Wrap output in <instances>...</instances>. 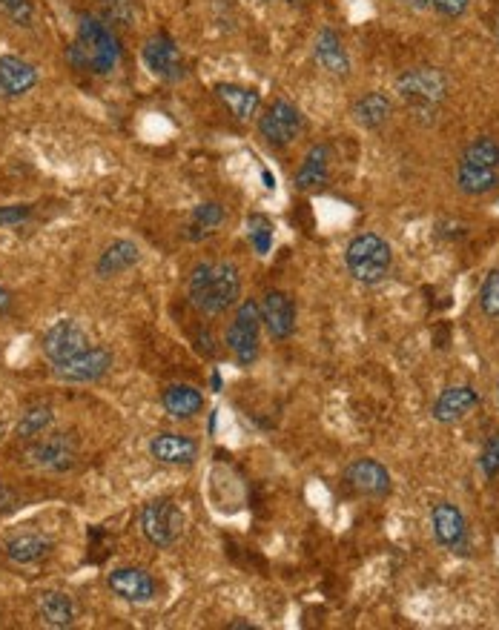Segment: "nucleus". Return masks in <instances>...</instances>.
Segmentation results:
<instances>
[{"instance_id":"obj_1","label":"nucleus","mask_w":499,"mask_h":630,"mask_svg":"<svg viewBox=\"0 0 499 630\" xmlns=\"http://www.w3.org/2000/svg\"><path fill=\"white\" fill-rule=\"evenodd\" d=\"M190 304L207 315H218L239 304L241 273L230 261H204L196 264L187 281Z\"/></svg>"},{"instance_id":"obj_2","label":"nucleus","mask_w":499,"mask_h":630,"mask_svg":"<svg viewBox=\"0 0 499 630\" xmlns=\"http://www.w3.org/2000/svg\"><path fill=\"white\" fill-rule=\"evenodd\" d=\"M118 55H121L118 41L107 26L92 15H81L78 38L66 49V61L84 72L109 75L118 66Z\"/></svg>"},{"instance_id":"obj_3","label":"nucleus","mask_w":499,"mask_h":630,"mask_svg":"<svg viewBox=\"0 0 499 630\" xmlns=\"http://www.w3.org/2000/svg\"><path fill=\"white\" fill-rule=\"evenodd\" d=\"M456 187L471 198L499 187V144L494 138H477L465 147L456 167Z\"/></svg>"},{"instance_id":"obj_4","label":"nucleus","mask_w":499,"mask_h":630,"mask_svg":"<svg viewBox=\"0 0 499 630\" xmlns=\"http://www.w3.org/2000/svg\"><path fill=\"white\" fill-rule=\"evenodd\" d=\"M345 267L359 284H368V287L382 284L393 267L391 244L376 232H362L345 250Z\"/></svg>"},{"instance_id":"obj_5","label":"nucleus","mask_w":499,"mask_h":630,"mask_svg":"<svg viewBox=\"0 0 499 630\" xmlns=\"http://www.w3.org/2000/svg\"><path fill=\"white\" fill-rule=\"evenodd\" d=\"M227 347H230L233 358L239 361V367H250L259 358L261 310L253 298L241 301L239 310L233 315V321L227 327Z\"/></svg>"},{"instance_id":"obj_6","label":"nucleus","mask_w":499,"mask_h":630,"mask_svg":"<svg viewBox=\"0 0 499 630\" xmlns=\"http://www.w3.org/2000/svg\"><path fill=\"white\" fill-rule=\"evenodd\" d=\"M141 533L150 545L167 550L184 533V513L173 499H152L141 510Z\"/></svg>"},{"instance_id":"obj_7","label":"nucleus","mask_w":499,"mask_h":630,"mask_svg":"<svg viewBox=\"0 0 499 630\" xmlns=\"http://www.w3.org/2000/svg\"><path fill=\"white\" fill-rule=\"evenodd\" d=\"M396 92L408 104L431 109V106L445 101V95H448V78L439 69L416 66V69H408V72H402L396 78Z\"/></svg>"},{"instance_id":"obj_8","label":"nucleus","mask_w":499,"mask_h":630,"mask_svg":"<svg viewBox=\"0 0 499 630\" xmlns=\"http://www.w3.org/2000/svg\"><path fill=\"white\" fill-rule=\"evenodd\" d=\"M302 129V112H299V106L290 104V101H273L259 118L261 138L270 147H287V144H293L302 135Z\"/></svg>"},{"instance_id":"obj_9","label":"nucleus","mask_w":499,"mask_h":630,"mask_svg":"<svg viewBox=\"0 0 499 630\" xmlns=\"http://www.w3.org/2000/svg\"><path fill=\"white\" fill-rule=\"evenodd\" d=\"M78 459V441L72 433H49L44 439H35V444L26 450V462L38 470L49 473H64Z\"/></svg>"},{"instance_id":"obj_10","label":"nucleus","mask_w":499,"mask_h":630,"mask_svg":"<svg viewBox=\"0 0 499 630\" xmlns=\"http://www.w3.org/2000/svg\"><path fill=\"white\" fill-rule=\"evenodd\" d=\"M144 63L155 78L167 81V84H178L187 75V63L181 58L178 43L167 35V32H155L144 43Z\"/></svg>"},{"instance_id":"obj_11","label":"nucleus","mask_w":499,"mask_h":630,"mask_svg":"<svg viewBox=\"0 0 499 630\" xmlns=\"http://www.w3.org/2000/svg\"><path fill=\"white\" fill-rule=\"evenodd\" d=\"M41 347H44V356L52 364H61L66 358L84 353L89 347V336L78 321L64 318V321H58L46 330L44 338H41Z\"/></svg>"},{"instance_id":"obj_12","label":"nucleus","mask_w":499,"mask_h":630,"mask_svg":"<svg viewBox=\"0 0 499 630\" xmlns=\"http://www.w3.org/2000/svg\"><path fill=\"white\" fill-rule=\"evenodd\" d=\"M112 370V353L107 347H87L84 353L66 358L61 364H55V376L69 384H89L98 381Z\"/></svg>"},{"instance_id":"obj_13","label":"nucleus","mask_w":499,"mask_h":630,"mask_svg":"<svg viewBox=\"0 0 499 630\" xmlns=\"http://www.w3.org/2000/svg\"><path fill=\"white\" fill-rule=\"evenodd\" d=\"M107 585L118 599H124L130 605H147L158 593L155 579L144 567H118L107 576Z\"/></svg>"},{"instance_id":"obj_14","label":"nucleus","mask_w":499,"mask_h":630,"mask_svg":"<svg viewBox=\"0 0 499 630\" xmlns=\"http://www.w3.org/2000/svg\"><path fill=\"white\" fill-rule=\"evenodd\" d=\"M345 479H348V484L356 493L370 496V499H382V496L391 493V473H388L385 464L376 462V459L350 462L348 470H345Z\"/></svg>"},{"instance_id":"obj_15","label":"nucleus","mask_w":499,"mask_h":630,"mask_svg":"<svg viewBox=\"0 0 499 630\" xmlns=\"http://www.w3.org/2000/svg\"><path fill=\"white\" fill-rule=\"evenodd\" d=\"M261 310V324L267 327V333L273 338H284L293 336L296 330V307H293V298L282 290H270L264 295V301L259 304Z\"/></svg>"},{"instance_id":"obj_16","label":"nucleus","mask_w":499,"mask_h":630,"mask_svg":"<svg viewBox=\"0 0 499 630\" xmlns=\"http://www.w3.org/2000/svg\"><path fill=\"white\" fill-rule=\"evenodd\" d=\"M431 527H434V539L448 550H462L468 542V522L465 513L451 502L434 504L431 510Z\"/></svg>"},{"instance_id":"obj_17","label":"nucleus","mask_w":499,"mask_h":630,"mask_svg":"<svg viewBox=\"0 0 499 630\" xmlns=\"http://www.w3.org/2000/svg\"><path fill=\"white\" fill-rule=\"evenodd\" d=\"M477 404H482L479 390H474L471 384H459V387H448V390L439 393V399L434 401L431 416H434L439 424H454V421H459L462 416H468Z\"/></svg>"},{"instance_id":"obj_18","label":"nucleus","mask_w":499,"mask_h":630,"mask_svg":"<svg viewBox=\"0 0 499 630\" xmlns=\"http://www.w3.org/2000/svg\"><path fill=\"white\" fill-rule=\"evenodd\" d=\"M313 58L333 78H348L350 75V55L342 38L333 29H322L313 41Z\"/></svg>"},{"instance_id":"obj_19","label":"nucleus","mask_w":499,"mask_h":630,"mask_svg":"<svg viewBox=\"0 0 499 630\" xmlns=\"http://www.w3.org/2000/svg\"><path fill=\"white\" fill-rule=\"evenodd\" d=\"M150 456L155 462L181 467V464L196 462L198 444L190 436H181V433H158L150 441Z\"/></svg>"},{"instance_id":"obj_20","label":"nucleus","mask_w":499,"mask_h":630,"mask_svg":"<svg viewBox=\"0 0 499 630\" xmlns=\"http://www.w3.org/2000/svg\"><path fill=\"white\" fill-rule=\"evenodd\" d=\"M38 84V69L32 63L21 61L15 55L0 58V95L3 98H21Z\"/></svg>"},{"instance_id":"obj_21","label":"nucleus","mask_w":499,"mask_h":630,"mask_svg":"<svg viewBox=\"0 0 499 630\" xmlns=\"http://www.w3.org/2000/svg\"><path fill=\"white\" fill-rule=\"evenodd\" d=\"M327 175H330V149L325 144H316V147L307 149L304 161L296 169L293 184H296V189H302V192H310V189L325 187Z\"/></svg>"},{"instance_id":"obj_22","label":"nucleus","mask_w":499,"mask_h":630,"mask_svg":"<svg viewBox=\"0 0 499 630\" xmlns=\"http://www.w3.org/2000/svg\"><path fill=\"white\" fill-rule=\"evenodd\" d=\"M138 261H141L138 244L121 238V241H112L107 250L101 252V258H98V264H95V273L101 275V278H115V275L127 273V270L135 267Z\"/></svg>"},{"instance_id":"obj_23","label":"nucleus","mask_w":499,"mask_h":630,"mask_svg":"<svg viewBox=\"0 0 499 630\" xmlns=\"http://www.w3.org/2000/svg\"><path fill=\"white\" fill-rule=\"evenodd\" d=\"M216 95L221 104L227 106L239 121H250V118H256L261 109V95L256 89H250V86H241V84H218L216 86Z\"/></svg>"},{"instance_id":"obj_24","label":"nucleus","mask_w":499,"mask_h":630,"mask_svg":"<svg viewBox=\"0 0 499 630\" xmlns=\"http://www.w3.org/2000/svg\"><path fill=\"white\" fill-rule=\"evenodd\" d=\"M161 404L173 419H193L204 407V396L190 384H170L161 396Z\"/></svg>"},{"instance_id":"obj_25","label":"nucleus","mask_w":499,"mask_h":630,"mask_svg":"<svg viewBox=\"0 0 499 630\" xmlns=\"http://www.w3.org/2000/svg\"><path fill=\"white\" fill-rule=\"evenodd\" d=\"M350 112H353V118H356V124L359 126H365V129H379V126L388 124L393 106L388 95H382V92H368V95H362V98L353 104Z\"/></svg>"},{"instance_id":"obj_26","label":"nucleus","mask_w":499,"mask_h":630,"mask_svg":"<svg viewBox=\"0 0 499 630\" xmlns=\"http://www.w3.org/2000/svg\"><path fill=\"white\" fill-rule=\"evenodd\" d=\"M38 613L49 628H69L75 622V602L61 590H46L38 599Z\"/></svg>"},{"instance_id":"obj_27","label":"nucleus","mask_w":499,"mask_h":630,"mask_svg":"<svg viewBox=\"0 0 499 630\" xmlns=\"http://www.w3.org/2000/svg\"><path fill=\"white\" fill-rule=\"evenodd\" d=\"M49 550H52V542L46 536H38V533H21V536L6 542V556L15 565H35L44 556H49Z\"/></svg>"},{"instance_id":"obj_28","label":"nucleus","mask_w":499,"mask_h":630,"mask_svg":"<svg viewBox=\"0 0 499 630\" xmlns=\"http://www.w3.org/2000/svg\"><path fill=\"white\" fill-rule=\"evenodd\" d=\"M52 419H55V413H52L49 404H35V407H29L21 416L18 427H15V436L26 441L41 439L46 430L52 427Z\"/></svg>"},{"instance_id":"obj_29","label":"nucleus","mask_w":499,"mask_h":630,"mask_svg":"<svg viewBox=\"0 0 499 630\" xmlns=\"http://www.w3.org/2000/svg\"><path fill=\"white\" fill-rule=\"evenodd\" d=\"M221 221H224V207H221L218 201L198 204L196 212H193V224H190V230L196 232H190V235H193V238H198V235H210Z\"/></svg>"},{"instance_id":"obj_30","label":"nucleus","mask_w":499,"mask_h":630,"mask_svg":"<svg viewBox=\"0 0 499 630\" xmlns=\"http://www.w3.org/2000/svg\"><path fill=\"white\" fill-rule=\"evenodd\" d=\"M479 310L488 318H499V270H491L485 275L479 287Z\"/></svg>"},{"instance_id":"obj_31","label":"nucleus","mask_w":499,"mask_h":630,"mask_svg":"<svg viewBox=\"0 0 499 630\" xmlns=\"http://www.w3.org/2000/svg\"><path fill=\"white\" fill-rule=\"evenodd\" d=\"M247 232H250V241H253V247H256L259 255L270 250V244H273V224H270V218L250 215L247 218Z\"/></svg>"},{"instance_id":"obj_32","label":"nucleus","mask_w":499,"mask_h":630,"mask_svg":"<svg viewBox=\"0 0 499 630\" xmlns=\"http://www.w3.org/2000/svg\"><path fill=\"white\" fill-rule=\"evenodd\" d=\"M479 467H482L485 479H499V433H491L488 441L482 444Z\"/></svg>"},{"instance_id":"obj_33","label":"nucleus","mask_w":499,"mask_h":630,"mask_svg":"<svg viewBox=\"0 0 499 630\" xmlns=\"http://www.w3.org/2000/svg\"><path fill=\"white\" fill-rule=\"evenodd\" d=\"M0 6L18 26H29L32 21V0H0Z\"/></svg>"},{"instance_id":"obj_34","label":"nucleus","mask_w":499,"mask_h":630,"mask_svg":"<svg viewBox=\"0 0 499 630\" xmlns=\"http://www.w3.org/2000/svg\"><path fill=\"white\" fill-rule=\"evenodd\" d=\"M29 215H32V207H26V204L0 207V227H18V224H23Z\"/></svg>"},{"instance_id":"obj_35","label":"nucleus","mask_w":499,"mask_h":630,"mask_svg":"<svg viewBox=\"0 0 499 630\" xmlns=\"http://www.w3.org/2000/svg\"><path fill=\"white\" fill-rule=\"evenodd\" d=\"M471 0H434V9L442 18H462L468 12Z\"/></svg>"},{"instance_id":"obj_36","label":"nucleus","mask_w":499,"mask_h":630,"mask_svg":"<svg viewBox=\"0 0 499 630\" xmlns=\"http://www.w3.org/2000/svg\"><path fill=\"white\" fill-rule=\"evenodd\" d=\"M12 502H15V493H12L6 484H0V513H3L6 507H12Z\"/></svg>"},{"instance_id":"obj_37","label":"nucleus","mask_w":499,"mask_h":630,"mask_svg":"<svg viewBox=\"0 0 499 630\" xmlns=\"http://www.w3.org/2000/svg\"><path fill=\"white\" fill-rule=\"evenodd\" d=\"M396 3H402V6H408V9H416V12H422V9H431V6H434V0H396Z\"/></svg>"},{"instance_id":"obj_38","label":"nucleus","mask_w":499,"mask_h":630,"mask_svg":"<svg viewBox=\"0 0 499 630\" xmlns=\"http://www.w3.org/2000/svg\"><path fill=\"white\" fill-rule=\"evenodd\" d=\"M9 307H12V293L6 287H0V315L9 313Z\"/></svg>"},{"instance_id":"obj_39","label":"nucleus","mask_w":499,"mask_h":630,"mask_svg":"<svg viewBox=\"0 0 499 630\" xmlns=\"http://www.w3.org/2000/svg\"><path fill=\"white\" fill-rule=\"evenodd\" d=\"M284 3H287V6H304L307 0H284Z\"/></svg>"},{"instance_id":"obj_40","label":"nucleus","mask_w":499,"mask_h":630,"mask_svg":"<svg viewBox=\"0 0 499 630\" xmlns=\"http://www.w3.org/2000/svg\"><path fill=\"white\" fill-rule=\"evenodd\" d=\"M98 3H104V6H115V3H121V0H98Z\"/></svg>"},{"instance_id":"obj_41","label":"nucleus","mask_w":499,"mask_h":630,"mask_svg":"<svg viewBox=\"0 0 499 630\" xmlns=\"http://www.w3.org/2000/svg\"><path fill=\"white\" fill-rule=\"evenodd\" d=\"M497 401H499V384H497Z\"/></svg>"}]
</instances>
